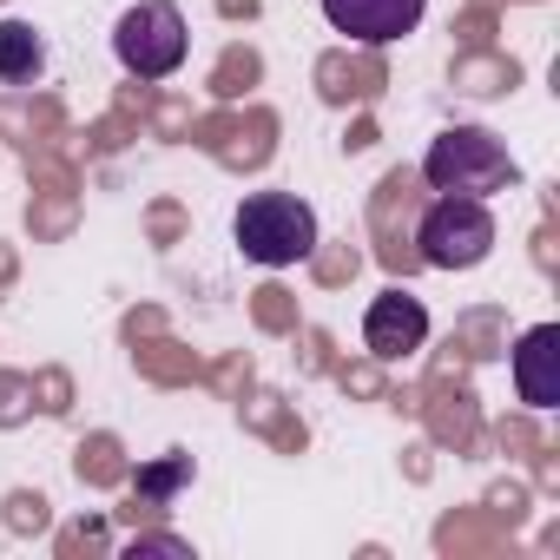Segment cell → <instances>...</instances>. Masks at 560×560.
I'll return each instance as SVG.
<instances>
[{
	"label": "cell",
	"instance_id": "obj_1",
	"mask_svg": "<svg viewBox=\"0 0 560 560\" xmlns=\"http://www.w3.org/2000/svg\"><path fill=\"white\" fill-rule=\"evenodd\" d=\"M237 231V250L264 270H284V264H304L317 250V211L298 198V191H250L231 218Z\"/></svg>",
	"mask_w": 560,
	"mask_h": 560
},
{
	"label": "cell",
	"instance_id": "obj_2",
	"mask_svg": "<svg viewBox=\"0 0 560 560\" xmlns=\"http://www.w3.org/2000/svg\"><path fill=\"white\" fill-rule=\"evenodd\" d=\"M416 250L429 270H475L494 257V211L488 198L468 191H435L422 224H416Z\"/></svg>",
	"mask_w": 560,
	"mask_h": 560
},
{
	"label": "cell",
	"instance_id": "obj_3",
	"mask_svg": "<svg viewBox=\"0 0 560 560\" xmlns=\"http://www.w3.org/2000/svg\"><path fill=\"white\" fill-rule=\"evenodd\" d=\"M422 178L435 191H468V198H488V191H508L521 178V165L508 159V145L488 132V126H448L435 132L429 159H422Z\"/></svg>",
	"mask_w": 560,
	"mask_h": 560
},
{
	"label": "cell",
	"instance_id": "obj_4",
	"mask_svg": "<svg viewBox=\"0 0 560 560\" xmlns=\"http://www.w3.org/2000/svg\"><path fill=\"white\" fill-rule=\"evenodd\" d=\"M113 54H119V67L132 80H172L185 67V54H191V27H185V14L172 0H139V8H126L119 27H113Z\"/></svg>",
	"mask_w": 560,
	"mask_h": 560
},
{
	"label": "cell",
	"instance_id": "obj_5",
	"mask_svg": "<svg viewBox=\"0 0 560 560\" xmlns=\"http://www.w3.org/2000/svg\"><path fill=\"white\" fill-rule=\"evenodd\" d=\"M317 8H324V21L337 34H350L363 47H396V40H409L422 27L429 0H317Z\"/></svg>",
	"mask_w": 560,
	"mask_h": 560
},
{
	"label": "cell",
	"instance_id": "obj_6",
	"mask_svg": "<svg viewBox=\"0 0 560 560\" xmlns=\"http://www.w3.org/2000/svg\"><path fill=\"white\" fill-rule=\"evenodd\" d=\"M363 343H370V357H383V363L416 357V350L429 343V311H422V298L383 291V298L363 311Z\"/></svg>",
	"mask_w": 560,
	"mask_h": 560
},
{
	"label": "cell",
	"instance_id": "obj_7",
	"mask_svg": "<svg viewBox=\"0 0 560 560\" xmlns=\"http://www.w3.org/2000/svg\"><path fill=\"white\" fill-rule=\"evenodd\" d=\"M514 389L527 409H553L560 402V324H534L514 343Z\"/></svg>",
	"mask_w": 560,
	"mask_h": 560
},
{
	"label": "cell",
	"instance_id": "obj_8",
	"mask_svg": "<svg viewBox=\"0 0 560 560\" xmlns=\"http://www.w3.org/2000/svg\"><path fill=\"white\" fill-rule=\"evenodd\" d=\"M47 73V40L27 21H0V86H34Z\"/></svg>",
	"mask_w": 560,
	"mask_h": 560
},
{
	"label": "cell",
	"instance_id": "obj_9",
	"mask_svg": "<svg viewBox=\"0 0 560 560\" xmlns=\"http://www.w3.org/2000/svg\"><path fill=\"white\" fill-rule=\"evenodd\" d=\"M185 475H191V455H172L165 468H152V475H139V494H159V501H165V494H172V488H178Z\"/></svg>",
	"mask_w": 560,
	"mask_h": 560
}]
</instances>
